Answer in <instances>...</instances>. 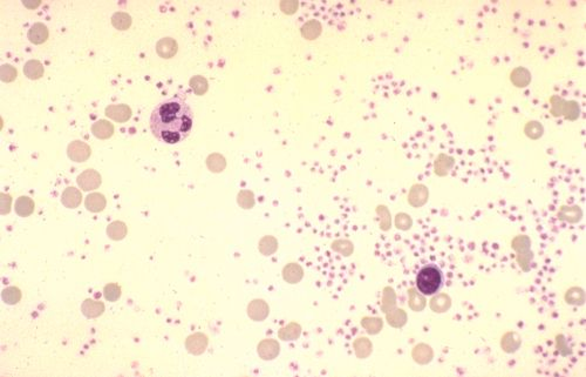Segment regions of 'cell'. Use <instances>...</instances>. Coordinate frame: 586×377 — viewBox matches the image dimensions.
Listing matches in <instances>:
<instances>
[{"mask_svg":"<svg viewBox=\"0 0 586 377\" xmlns=\"http://www.w3.org/2000/svg\"><path fill=\"white\" fill-rule=\"evenodd\" d=\"M194 111L184 98L174 96L162 100L153 109L149 119L150 132L158 141L176 145L191 133Z\"/></svg>","mask_w":586,"mask_h":377,"instance_id":"obj_1","label":"cell"},{"mask_svg":"<svg viewBox=\"0 0 586 377\" xmlns=\"http://www.w3.org/2000/svg\"><path fill=\"white\" fill-rule=\"evenodd\" d=\"M442 277L441 270L434 265H428L420 269L417 276V287L420 293L425 295H433L441 288Z\"/></svg>","mask_w":586,"mask_h":377,"instance_id":"obj_2","label":"cell"},{"mask_svg":"<svg viewBox=\"0 0 586 377\" xmlns=\"http://www.w3.org/2000/svg\"><path fill=\"white\" fill-rule=\"evenodd\" d=\"M78 184L86 192L96 190L101 184V176L94 169H87L78 176Z\"/></svg>","mask_w":586,"mask_h":377,"instance_id":"obj_3","label":"cell"},{"mask_svg":"<svg viewBox=\"0 0 586 377\" xmlns=\"http://www.w3.org/2000/svg\"><path fill=\"white\" fill-rule=\"evenodd\" d=\"M67 154L71 160L75 162H84L90 156V147L82 141H73L68 146Z\"/></svg>","mask_w":586,"mask_h":377,"instance_id":"obj_4","label":"cell"},{"mask_svg":"<svg viewBox=\"0 0 586 377\" xmlns=\"http://www.w3.org/2000/svg\"><path fill=\"white\" fill-rule=\"evenodd\" d=\"M105 113L108 118L115 120L117 122H126L131 116L130 107L124 104L109 105V106L106 108Z\"/></svg>","mask_w":586,"mask_h":377,"instance_id":"obj_5","label":"cell"},{"mask_svg":"<svg viewBox=\"0 0 586 377\" xmlns=\"http://www.w3.org/2000/svg\"><path fill=\"white\" fill-rule=\"evenodd\" d=\"M27 36L29 41H32L33 44L36 45L44 44L48 38V29L44 24L37 22V24H34L32 27L29 28Z\"/></svg>","mask_w":586,"mask_h":377,"instance_id":"obj_6","label":"cell"},{"mask_svg":"<svg viewBox=\"0 0 586 377\" xmlns=\"http://www.w3.org/2000/svg\"><path fill=\"white\" fill-rule=\"evenodd\" d=\"M81 200H82L81 193L74 187H68L67 190H65V192H63L61 197L63 206L67 207V208H77V207L81 203Z\"/></svg>","mask_w":586,"mask_h":377,"instance_id":"obj_7","label":"cell"},{"mask_svg":"<svg viewBox=\"0 0 586 377\" xmlns=\"http://www.w3.org/2000/svg\"><path fill=\"white\" fill-rule=\"evenodd\" d=\"M106 198L101 193H92L86 198V208L89 212L100 213L106 208Z\"/></svg>","mask_w":586,"mask_h":377,"instance_id":"obj_8","label":"cell"},{"mask_svg":"<svg viewBox=\"0 0 586 377\" xmlns=\"http://www.w3.org/2000/svg\"><path fill=\"white\" fill-rule=\"evenodd\" d=\"M92 132L96 138L99 139H109L114 133V126L106 120H99L92 126Z\"/></svg>","mask_w":586,"mask_h":377,"instance_id":"obj_9","label":"cell"},{"mask_svg":"<svg viewBox=\"0 0 586 377\" xmlns=\"http://www.w3.org/2000/svg\"><path fill=\"white\" fill-rule=\"evenodd\" d=\"M34 212V201L28 197H20L16 202V213L19 216H29Z\"/></svg>","mask_w":586,"mask_h":377,"instance_id":"obj_10","label":"cell"},{"mask_svg":"<svg viewBox=\"0 0 586 377\" xmlns=\"http://www.w3.org/2000/svg\"><path fill=\"white\" fill-rule=\"evenodd\" d=\"M105 310V305L104 303L99 302V301H93V300H86L84 303H82V312H84V315L87 316V318H96V316H100L102 312Z\"/></svg>","mask_w":586,"mask_h":377,"instance_id":"obj_11","label":"cell"},{"mask_svg":"<svg viewBox=\"0 0 586 377\" xmlns=\"http://www.w3.org/2000/svg\"><path fill=\"white\" fill-rule=\"evenodd\" d=\"M24 73L28 79L37 80V79H39L44 75L43 64L38 61V60H29V61L26 62V65L24 67Z\"/></svg>","mask_w":586,"mask_h":377,"instance_id":"obj_12","label":"cell"},{"mask_svg":"<svg viewBox=\"0 0 586 377\" xmlns=\"http://www.w3.org/2000/svg\"><path fill=\"white\" fill-rule=\"evenodd\" d=\"M107 235L114 241L122 240L127 235V226L122 221L112 222L107 228Z\"/></svg>","mask_w":586,"mask_h":377,"instance_id":"obj_13","label":"cell"},{"mask_svg":"<svg viewBox=\"0 0 586 377\" xmlns=\"http://www.w3.org/2000/svg\"><path fill=\"white\" fill-rule=\"evenodd\" d=\"M174 47L176 46L175 41L173 39H170V38H165V39H162L157 43V53L162 58H170V56H173L175 54L176 52V48H170V47Z\"/></svg>","mask_w":586,"mask_h":377,"instance_id":"obj_14","label":"cell"},{"mask_svg":"<svg viewBox=\"0 0 586 377\" xmlns=\"http://www.w3.org/2000/svg\"><path fill=\"white\" fill-rule=\"evenodd\" d=\"M112 22H113V26H114L115 28L120 29V31H124V29H128L130 27L131 18H130L129 14H127V13L117 12L114 14V16H113Z\"/></svg>","mask_w":586,"mask_h":377,"instance_id":"obj_15","label":"cell"},{"mask_svg":"<svg viewBox=\"0 0 586 377\" xmlns=\"http://www.w3.org/2000/svg\"><path fill=\"white\" fill-rule=\"evenodd\" d=\"M2 297L7 304H16L21 299V292L17 287H9L3 290Z\"/></svg>","mask_w":586,"mask_h":377,"instance_id":"obj_16","label":"cell"},{"mask_svg":"<svg viewBox=\"0 0 586 377\" xmlns=\"http://www.w3.org/2000/svg\"><path fill=\"white\" fill-rule=\"evenodd\" d=\"M104 296L109 302H115L121 296V288L116 284H109L104 289Z\"/></svg>","mask_w":586,"mask_h":377,"instance_id":"obj_17","label":"cell"},{"mask_svg":"<svg viewBox=\"0 0 586 377\" xmlns=\"http://www.w3.org/2000/svg\"><path fill=\"white\" fill-rule=\"evenodd\" d=\"M16 78H17V70L14 69L13 66L9 65V64L2 66V80L3 81L11 82V81L16 80Z\"/></svg>","mask_w":586,"mask_h":377,"instance_id":"obj_18","label":"cell"},{"mask_svg":"<svg viewBox=\"0 0 586 377\" xmlns=\"http://www.w3.org/2000/svg\"><path fill=\"white\" fill-rule=\"evenodd\" d=\"M2 214H7L11 208V197L7 194H2Z\"/></svg>","mask_w":586,"mask_h":377,"instance_id":"obj_19","label":"cell"},{"mask_svg":"<svg viewBox=\"0 0 586 377\" xmlns=\"http://www.w3.org/2000/svg\"><path fill=\"white\" fill-rule=\"evenodd\" d=\"M40 4H41L40 0H37L36 3H32V2L28 3L27 0H25V2H24V5H25L26 7H27V9H36V7L39 6Z\"/></svg>","mask_w":586,"mask_h":377,"instance_id":"obj_20","label":"cell"}]
</instances>
